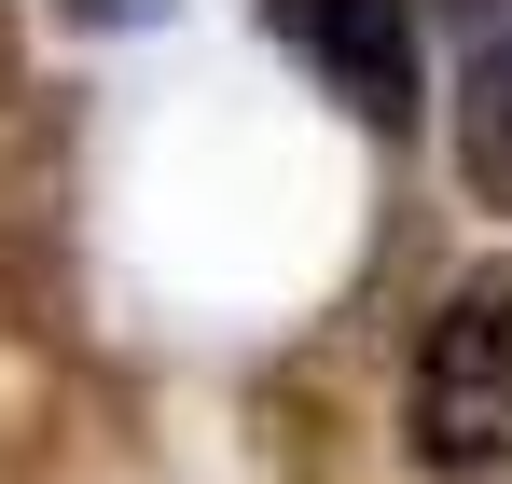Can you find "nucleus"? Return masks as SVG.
<instances>
[{"instance_id": "4", "label": "nucleus", "mask_w": 512, "mask_h": 484, "mask_svg": "<svg viewBox=\"0 0 512 484\" xmlns=\"http://www.w3.org/2000/svg\"><path fill=\"white\" fill-rule=\"evenodd\" d=\"M70 14H84V28H111V14H153V0H70Z\"/></svg>"}, {"instance_id": "1", "label": "nucleus", "mask_w": 512, "mask_h": 484, "mask_svg": "<svg viewBox=\"0 0 512 484\" xmlns=\"http://www.w3.org/2000/svg\"><path fill=\"white\" fill-rule=\"evenodd\" d=\"M402 415H416L429 471H457V484L512 471V277H457V291L429 305Z\"/></svg>"}, {"instance_id": "5", "label": "nucleus", "mask_w": 512, "mask_h": 484, "mask_svg": "<svg viewBox=\"0 0 512 484\" xmlns=\"http://www.w3.org/2000/svg\"><path fill=\"white\" fill-rule=\"evenodd\" d=\"M0 97H14V14H0Z\"/></svg>"}, {"instance_id": "3", "label": "nucleus", "mask_w": 512, "mask_h": 484, "mask_svg": "<svg viewBox=\"0 0 512 484\" xmlns=\"http://www.w3.org/2000/svg\"><path fill=\"white\" fill-rule=\"evenodd\" d=\"M457 180H471L485 208H512V42L457 83Z\"/></svg>"}, {"instance_id": "2", "label": "nucleus", "mask_w": 512, "mask_h": 484, "mask_svg": "<svg viewBox=\"0 0 512 484\" xmlns=\"http://www.w3.org/2000/svg\"><path fill=\"white\" fill-rule=\"evenodd\" d=\"M277 42L333 83L374 139H402V125H416L429 83H416V14H402V0H277Z\"/></svg>"}, {"instance_id": "6", "label": "nucleus", "mask_w": 512, "mask_h": 484, "mask_svg": "<svg viewBox=\"0 0 512 484\" xmlns=\"http://www.w3.org/2000/svg\"><path fill=\"white\" fill-rule=\"evenodd\" d=\"M471 14H499V0H471Z\"/></svg>"}]
</instances>
